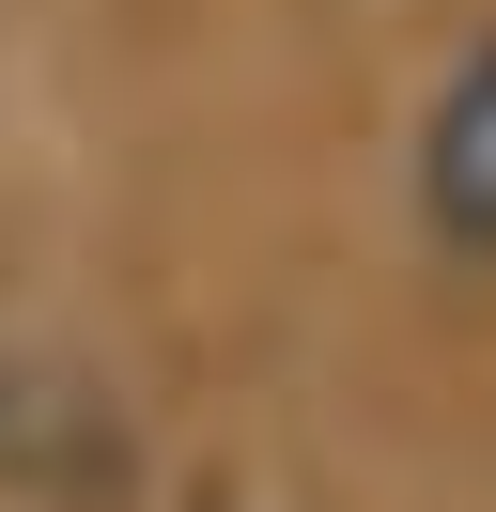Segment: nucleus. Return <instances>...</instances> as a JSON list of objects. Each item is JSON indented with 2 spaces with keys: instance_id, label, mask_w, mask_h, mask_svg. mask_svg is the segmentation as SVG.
<instances>
[{
  "instance_id": "nucleus-1",
  "label": "nucleus",
  "mask_w": 496,
  "mask_h": 512,
  "mask_svg": "<svg viewBox=\"0 0 496 512\" xmlns=\"http://www.w3.org/2000/svg\"><path fill=\"white\" fill-rule=\"evenodd\" d=\"M419 218L496 264V47L450 63V94H434V125H419Z\"/></svg>"
}]
</instances>
